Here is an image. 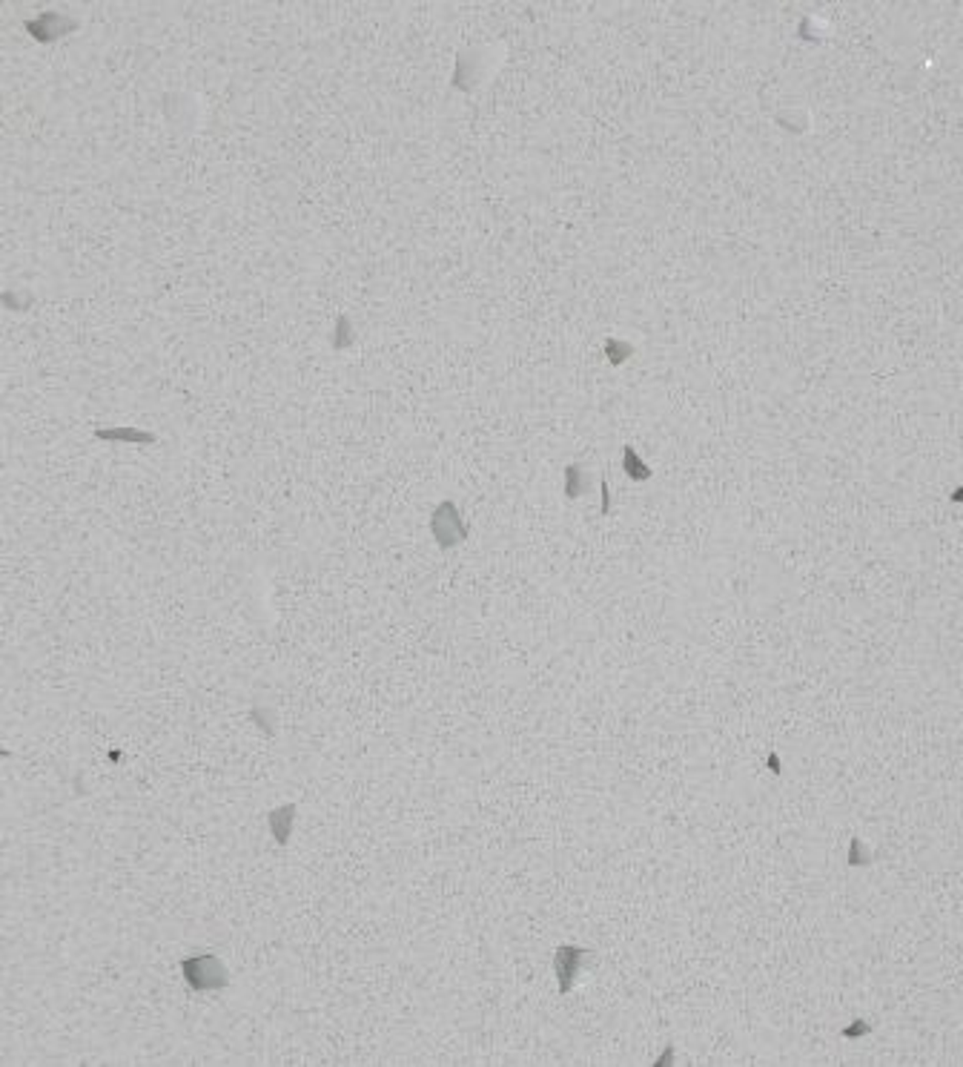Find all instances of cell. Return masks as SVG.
<instances>
[{
  "instance_id": "cell-4",
  "label": "cell",
  "mask_w": 963,
  "mask_h": 1067,
  "mask_svg": "<svg viewBox=\"0 0 963 1067\" xmlns=\"http://www.w3.org/2000/svg\"><path fill=\"white\" fill-rule=\"evenodd\" d=\"M296 815H298V807H296V804H284V807H278V809H270L267 824H270V832H273V838H276V844H278V847H287V844H290Z\"/></svg>"
},
{
  "instance_id": "cell-5",
  "label": "cell",
  "mask_w": 963,
  "mask_h": 1067,
  "mask_svg": "<svg viewBox=\"0 0 963 1067\" xmlns=\"http://www.w3.org/2000/svg\"><path fill=\"white\" fill-rule=\"evenodd\" d=\"M98 439H115V442H141V445H152L155 437L147 434V430H135V428H115V430H98Z\"/></svg>"
},
{
  "instance_id": "cell-1",
  "label": "cell",
  "mask_w": 963,
  "mask_h": 1067,
  "mask_svg": "<svg viewBox=\"0 0 963 1067\" xmlns=\"http://www.w3.org/2000/svg\"><path fill=\"white\" fill-rule=\"evenodd\" d=\"M181 973H183V981H187L195 993H215V990L230 988V973H227V967H224V961L213 953L183 958Z\"/></svg>"
},
{
  "instance_id": "cell-6",
  "label": "cell",
  "mask_w": 963,
  "mask_h": 1067,
  "mask_svg": "<svg viewBox=\"0 0 963 1067\" xmlns=\"http://www.w3.org/2000/svg\"><path fill=\"white\" fill-rule=\"evenodd\" d=\"M625 470H628V474H631L633 480H645V477H648V468L640 465V460L633 457V450H631V448H625Z\"/></svg>"
},
{
  "instance_id": "cell-2",
  "label": "cell",
  "mask_w": 963,
  "mask_h": 1067,
  "mask_svg": "<svg viewBox=\"0 0 963 1067\" xmlns=\"http://www.w3.org/2000/svg\"><path fill=\"white\" fill-rule=\"evenodd\" d=\"M430 531H434L439 548H454L467 537V525L454 502L436 505L434 517H430Z\"/></svg>"
},
{
  "instance_id": "cell-3",
  "label": "cell",
  "mask_w": 963,
  "mask_h": 1067,
  "mask_svg": "<svg viewBox=\"0 0 963 1067\" xmlns=\"http://www.w3.org/2000/svg\"><path fill=\"white\" fill-rule=\"evenodd\" d=\"M591 956L588 947H577V944H562L553 953V973H557V981H560V993L568 996L573 981H577L580 970H582V961Z\"/></svg>"
}]
</instances>
